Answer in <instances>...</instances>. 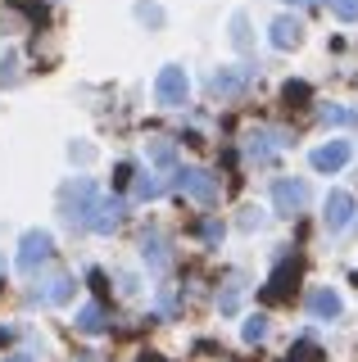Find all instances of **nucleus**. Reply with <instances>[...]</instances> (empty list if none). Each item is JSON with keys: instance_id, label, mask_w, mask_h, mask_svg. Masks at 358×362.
Instances as JSON below:
<instances>
[{"instance_id": "1", "label": "nucleus", "mask_w": 358, "mask_h": 362, "mask_svg": "<svg viewBox=\"0 0 358 362\" xmlns=\"http://www.w3.org/2000/svg\"><path fill=\"white\" fill-rule=\"evenodd\" d=\"M96 181L91 177H77L73 186H64V218L77 222V226H86L91 222V209H96Z\"/></svg>"}, {"instance_id": "2", "label": "nucleus", "mask_w": 358, "mask_h": 362, "mask_svg": "<svg viewBox=\"0 0 358 362\" xmlns=\"http://www.w3.org/2000/svg\"><path fill=\"white\" fill-rule=\"evenodd\" d=\"M173 186L182 190V195H191L195 204H218V177L214 173H204V168H177V177H173Z\"/></svg>"}, {"instance_id": "3", "label": "nucleus", "mask_w": 358, "mask_h": 362, "mask_svg": "<svg viewBox=\"0 0 358 362\" xmlns=\"http://www.w3.org/2000/svg\"><path fill=\"white\" fill-rule=\"evenodd\" d=\"M272 204H277L282 213H304L308 204H313L308 181H299V177H282V181H272Z\"/></svg>"}, {"instance_id": "4", "label": "nucleus", "mask_w": 358, "mask_h": 362, "mask_svg": "<svg viewBox=\"0 0 358 362\" xmlns=\"http://www.w3.org/2000/svg\"><path fill=\"white\" fill-rule=\"evenodd\" d=\"M186 90H191V77H186L182 64L159 68V82H154V95H159V105H182Z\"/></svg>"}, {"instance_id": "5", "label": "nucleus", "mask_w": 358, "mask_h": 362, "mask_svg": "<svg viewBox=\"0 0 358 362\" xmlns=\"http://www.w3.org/2000/svg\"><path fill=\"white\" fill-rule=\"evenodd\" d=\"M350 158H354V145L350 141H327V145L313 150V173H340Z\"/></svg>"}, {"instance_id": "6", "label": "nucleus", "mask_w": 358, "mask_h": 362, "mask_svg": "<svg viewBox=\"0 0 358 362\" xmlns=\"http://www.w3.org/2000/svg\"><path fill=\"white\" fill-rule=\"evenodd\" d=\"M46 258H50V235L46 231H28L23 235V249H18V272L32 276L37 263H46Z\"/></svg>"}, {"instance_id": "7", "label": "nucleus", "mask_w": 358, "mask_h": 362, "mask_svg": "<svg viewBox=\"0 0 358 362\" xmlns=\"http://www.w3.org/2000/svg\"><path fill=\"white\" fill-rule=\"evenodd\" d=\"M295 281H299V263H282L272 272V281H267V286L259 290L263 294V303H282L290 290H295Z\"/></svg>"}, {"instance_id": "8", "label": "nucleus", "mask_w": 358, "mask_h": 362, "mask_svg": "<svg viewBox=\"0 0 358 362\" xmlns=\"http://www.w3.org/2000/svg\"><path fill=\"white\" fill-rule=\"evenodd\" d=\"M250 77H254V68H218V73H214V95L218 100L241 95V90L250 86Z\"/></svg>"}, {"instance_id": "9", "label": "nucleus", "mask_w": 358, "mask_h": 362, "mask_svg": "<svg viewBox=\"0 0 358 362\" xmlns=\"http://www.w3.org/2000/svg\"><path fill=\"white\" fill-rule=\"evenodd\" d=\"M350 218H354V195H345V190H331V195H327V226H331V231H340Z\"/></svg>"}, {"instance_id": "10", "label": "nucleus", "mask_w": 358, "mask_h": 362, "mask_svg": "<svg viewBox=\"0 0 358 362\" xmlns=\"http://www.w3.org/2000/svg\"><path fill=\"white\" fill-rule=\"evenodd\" d=\"M118 222H122V199H96L91 222H86V226H96V231H114Z\"/></svg>"}, {"instance_id": "11", "label": "nucleus", "mask_w": 358, "mask_h": 362, "mask_svg": "<svg viewBox=\"0 0 358 362\" xmlns=\"http://www.w3.org/2000/svg\"><path fill=\"white\" fill-rule=\"evenodd\" d=\"M267 37H272V45H277V50H295V45L304 41V28H299V18H277Z\"/></svg>"}, {"instance_id": "12", "label": "nucleus", "mask_w": 358, "mask_h": 362, "mask_svg": "<svg viewBox=\"0 0 358 362\" xmlns=\"http://www.w3.org/2000/svg\"><path fill=\"white\" fill-rule=\"evenodd\" d=\"M282 145H286V136H277V132H250V158L254 163H267Z\"/></svg>"}, {"instance_id": "13", "label": "nucleus", "mask_w": 358, "mask_h": 362, "mask_svg": "<svg viewBox=\"0 0 358 362\" xmlns=\"http://www.w3.org/2000/svg\"><path fill=\"white\" fill-rule=\"evenodd\" d=\"M308 313L313 317H340V294L335 290H327V286H318V290H308Z\"/></svg>"}, {"instance_id": "14", "label": "nucleus", "mask_w": 358, "mask_h": 362, "mask_svg": "<svg viewBox=\"0 0 358 362\" xmlns=\"http://www.w3.org/2000/svg\"><path fill=\"white\" fill-rule=\"evenodd\" d=\"M77 331H82V335H105V331H109L105 308H100V303H86V308L77 313Z\"/></svg>"}, {"instance_id": "15", "label": "nucleus", "mask_w": 358, "mask_h": 362, "mask_svg": "<svg viewBox=\"0 0 358 362\" xmlns=\"http://www.w3.org/2000/svg\"><path fill=\"white\" fill-rule=\"evenodd\" d=\"M241 294H245V281L241 276H227V281H222V294H218V308L227 313V317H236L241 313Z\"/></svg>"}, {"instance_id": "16", "label": "nucleus", "mask_w": 358, "mask_h": 362, "mask_svg": "<svg viewBox=\"0 0 358 362\" xmlns=\"http://www.w3.org/2000/svg\"><path fill=\"white\" fill-rule=\"evenodd\" d=\"M286 362H327V354H322L313 339H299V344L290 349V358H286Z\"/></svg>"}, {"instance_id": "17", "label": "nucleus", "mask_w": 358, "mask_h": 362, "mask_svg": "<svg viewBox=\"0 0 358 362\" xmlns=\"http://www.w3.org/2000/svg\"><path fill=\"white\" fill-rule=\"evenodd\" d=\"M331 14L345 18V23H354L358 18V0H331Z\"/></svg>"}, {"instance_id": "18", "label": "nucleus", "mask_w": 358, "mask_h": 362, "mask_svg": "<svg viewBox=\"0 0 358 362\" xmlns=\"http://www.w3.org/2000/svg\"><path fill=\"white\" fill-rule=\"evenodd\" d=\"M69 290H73L69 276H54V286L46 290V299H50V303H64V299H69Z\"/></svg>"}, {"instance_id": "19", "label": "nucleus", "mask_w": 358, "mask_h": 362, "mask_svg": "<svg viewBox=\"0 0 358 362\" xmlns=\"http://www.w3.org/2000/svg\"><path fill=\"white\" fill-rule=\"evenodd\" d=\"M159 190H163V181H154V177H137V195H141V199H154Z\"/></svg>"}, {"instance_id": "20", "label": "nucleus", "mask_w": 358, "mask_h": 362, "mask_svg": "<svg viewBox=\"0 0 358 362\" xmlns=\"http://www.w3.org/2000/svg\"><path fill=\"white\" fill-rule=\"evenodd\" d=\"M322 122H358V113H350V109H335V105H327V109H322Z\"/></svg>"}, {"instance_id": "21", "label": "nucleus", "mask_w": 358, "mask_h": 362, "mask_svg": "<svg viewBox=\"0 0 358 362\" xmlns=\"http://www.w3.org/2000/svg\"><path fill=\"white\" fill-rule=\"evenodd\" d=\"M263 335H267V322L263 317H250V322H245V339L254 344V339H263Z\"/></svg>"}, {"instance_id": "22", "label": "nucleus", "mask_w": 358, "mask_h": 362, "mask_svg": "<svg viewBox=\"0 0 358 362\" xmlns=\"http://www.w3.org/2000/svg\"><path fill=\"white\" fill-rule=\"evenodd\" d=\"M282 95L290 100V105H304V95H308V86H304V82H286V90H282Z\"/></svg>"}, {"instance_id": "23", "label": "nucleus", "mask_w": 358, "mask_h": 362, "mask_svg": "<svg viewBox=\"0 0 358 362\" xmlns=\"http://www.w3.org/2000/svg\"><path fill=\"white\" fill-rule=\"evenodd\" d=\"M150 263H154V267H168V249H163V240H150Z\"/></svg>"}, {"instance_id": "24", "label": "nucleus", "mask_w": 358, "mask_h": 362, "mask_svg": "<svg viewBox=\"0 0 358 362\" xmlns=\"http://www.w3.org/2000/svg\"><path fill=\"white\" fill-rule=\"evenodd\" d=\"M137 14H141V18H150V23H159V18H163L159 9H154V5H145V0H141V5H137Z\"/></svg>"}, {"instance_id": "25", "label": "nucleus", "mask_w": 358, "mask_h": 362, "mask_svg": "<svg viewBox=\"0 0 358 362\" xmlns=\"http://www.w3.org/2000/svg\"><path fill=\"white\" fill-rule=\"evenodd\" d=\"M5 362H32V358L28 354H14V358H5Z\"/></svg>"}, {"instance_id": "26", "label": "nucleus", "mask_w": 358, "mask_h": 362, "mask_svg": "<svg viewBox=\"0 0 358 362\" xmlns=\"http://www.w3.org/2000/svg\"><path fill=\"white\" fill-rule=\"evenodd\" d=\"M299 5H308V0H299Z\"/></svg>"}]
</instances>
